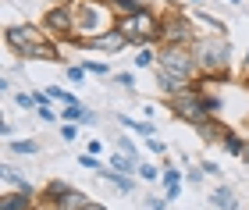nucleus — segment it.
I'll list each match as a JSON object with an SVG mask.
<instances>
[{
    "label": "nucleus",
    "mask_w": 249,
    "mask_h": 210,
    "mask_svg": "<svg viewBox=\"0 0 249 210\" xmlns=\"http://www.w3.org/2000/svg\"><path fill=\"white\" fill-rule=\"evenodd\" d=\"M192 53H196V64H199V75H228V64H231V43L228 36H199L192 43Z\"/></svg>",
    "instance_id": "f257e3e1"
},
{
    "label": "nucleus",
    "mask_w": 249,
    "mask_h": 210,
    "mask_svg": "<svg viewBox=\"0 0 249 210\" xmlns=\"http://www.w3.org/2000/svg\"><path fill=\"white\" fill-rule=\"evenodd\" d=\"M114 29L121 32L124 39H128V47H135V50L160 43V18H157L150 7L139 11V15H132V18H118Z\"/></svg>",
    "instance_id": "f03ea898"
},
{
    "label": "nucleus",
    "mask_w": 249,
    "mask_h": 210,
    "mask_svg": "<svg viewBox=\"0 0 249 210\" xmlns=\"http://www.w3.org/2000/svg\"><path fill=\"white\" fill-rule=\"evenodd\" d=\"M167 107H171V114L175 118H182V121H189V125H203V121H210L213 114H210V107H207V96H203L196 86H189L185 93H178V96H171L167 100Z\"/></svg>",
    "instance_id": "7ed1b4c3"
},
{
    "label": "nucleus",
    "mask_w": 249,
    "mask_h": 210,
    "mask_svg": "<svg viewBox=\"0 0 249 210\" xmlns=\"http://www.w3.org/2000/svg\"><path fill=\"white\" fill-rule=\"evenodd\" d=\"M196 36V21L182 11H167L160 18V47H192Z\"/></svg>",
    "instance_id": "20e7f679"
},
{
    "label": "nucleus",
    "mask_w": 249,
    "mask_h": 210,
    "mask_svg": "<svg viewBox=\"0 0 249 210\" xmlns=\"http://www.w3.org/2000/svg\"><path fill=\"white\" fill-rule=\"evenodd\" d=\"M157 68L171 71V75H178V79H185V82L199 79V64H196L192 47H160V53H157Z\"/></svg>",
    "instance_id": "39448f33"
},
{
    "label": "nucleus",
    "mask_w": 249,
    "mask_h": 210,
    "mask_svg": "<svg viewBox=\"0 0 249 210\" xmlns=\"http://www.w3.org/2000/svg\"><path fill=\"white\" fill-rule=\"evenodd\" d=\"M43 29L50 39H75V7L71 4H53L43 15Z\"/></svg>",
    "instance_id": "423d86ee"
},
{
    "label": "nucleus",
    "mask_w": 249,
    "mask_h": 210,
    "mask_svg": "<svg viewBox=\"0 0 249 210\" xmlns=\"http://www.w3.org/2000/svg\"><path fill=\"white\" fill-rule=\"evenodd\" d=\"M75 32H93V36H100L104 29V7L96 4V0H75Z\"/></svg>",
    "instance_id": "0eeeda50"
},
{
    "label": "nucleus",
    "mask_w": 249,
    "mask_h": 210,
    "mask_svg": "<svg viewBox=\"0 0 249 210\" xmlns=\"http://www.w3.org/2000/svg\"><path fill=\"white\" fill-rule=\"evenodd\" d=\"M4 39H7V47H11V50L32 47V43H50L47 29H36V25H11V29L4 32Z\"/></svg>",
    "instance_id": "6e6552de"
},
{
    "label": "nucleus",
    "mask_w": 249,
    "mask_h": 210,
    "mask_svg": "<svg viewBox=\"0 0 249 210\" xmlns=\"http://www.w3.org/2000/svg\"><path fill=\"white\" fill-rule=\"evenodd\" d=\"M89 203H93V200H89L82 189H68V192L57 196V200H53L50 207H53V210H86Z\"/></svg>",
    "instance_id": "1a4fd4ad"
},
{
    "label": "nucleus",
    "mask_w": 249,
    "mask_h": 210,
    "mask_svg": "<svg viewBox=\"0 0 249 210\" xmlns=\"http://www.w3.org/2000/svg\"><path fill=\"white\" fill-rule=\"evenodd\" d=\"M61 121H64V125H78V128H82V125H96V110H89L82 104H78V107H64Z\"/></svg>",
    "instance_id": "9d476101"
},
{
    "label": "nucleus",
    "mask_w": 249,
    "mask_h": 210,
    "mask_svg": "<svg viewBox=\"0 0 249 210\" xmlns=\"http://www.w3.org/2000/svg\"><path fill=\"white\" fill-rule=\"evenodd\" d=\"M0 178H4L7 192H32V182H29L21 171H15L11 164H4V168H0Z\"/></svg>",
    "instance_id": "9b49d317"
},
{
    "label": "nucleus",
    "mask_w": 249,
    "mask_h": 210,
    "mask_svg": "<svg viewBox=\"0 0 249 210\" xmlns=\"http://www.w3.org/2000/svg\"><path fill=\"white\" fill-rule=\"evenodd\" d=\"M210 207L213 210H239V196H235V189H228V185H217V189L210 192Z\"/></svg>",
    "instance_id": "f8f14e48"
},
{
    "label": "nucleus",
    "mask_w": 249,
    "mask_h": 210,
    "mask_svg": "<svg viewBox=\"0 0 249 210\" xmlns=\"http://www.w3.org/2000/svg\"><path fill=\"white\" fill-rule=\"evenodd\" d=\"M0 210H36V200H32V192H4Z\"/></svg>",
    "instance_id": "ddd939ff"
},
{
    "label": "nucleus",
    "mask_w": 249,
    "mask_h": 210,
    "mask_svg": "<svg viewBox=\"0 0 249 210\" xmlns=\"http://www.w3.org/2000/svg\"><path fill=\"white\" fill-rule=\"evenodd\" d=\"M107 168H114V171H121V175H139V160L128 157V153H118V150H114Z\"/></svg>",
    "instance_id": "4468645a"
},
{
    "label": "nucleus",
    "mask_w": 249,
    "mask_h": 210,
    "mask_svg": "<svg viewBox=\"0 0 249 210\" xmlns=\"http://www.w3.org/2000/svg\"><path fill=\"white\" fill-rule=\"evenodd\" d=\"M7 150L15 153V157H36V153H39V142L25 136V139H11V142H7Z\"/></svg>",
    "instance_id": "2eb2a0df"
},
{
    "label": "nucleus",
    "mask_w": 249,
    "mask_h": 210,
    "mask_svg": "<svg viewBox=\"0 0 249 210\" xmlns=\"http://www.w3.org/2000/svg\"><path fill=\"white\" fill-rule=\"evenodd\" d=\"M110 11H118V18H132V15H139V11H146L142 0H107Z\"/></svg>",
    "instance_id": "dca6fc26"
},
{
    "label": "nucleus",
    "mask_w": 249,
    "mask_h": 210,
    "mask_svg": "<svg viewBox=\"0 0 249 210\" xmlns=\"http://www.w3.org/2000/svg\"><path fill=\"white\" fill-rule=\"evenodd\" d=\"M118 121H121V128L135 132V136H146V139H153V125H150V121H135V118H128V114H118Z\"/></svg>",
    "instance_id": "f3484780"
},
{
    "label": "nucleus",
    "mask_w": 249,
    "mask_h": 210,
    "mask_svg": "<svg viewBox=\"0 0 249 210\" xmlns=\"http://www.w3.org/2000/svg\"><path fill=\"white\" fill-rule=\"evenodd\" d=\"M100 178L114 182V185H118L121 192H132V189H135V182L128 178V175H121V171H114V168H104V171H100Z\"/></svg>",
    "instance_id": "a211bd4d"
},
{
    "label": "nucleus",
    "mask_w": 249,
    "mask_h": 210,
    "mask_svg": "<svg viewBox=\"0 0 249 210\" xmlns=\"http://www.w3.org/2000/svg\"><path fill=\"white\" fill-rule=\"evenodd\" d=\"M221 146H224V150H228V153H231V157H242V153H246V146H249V142H246V139H239V136H235V132L228 128V132H224V139H221Z\"/></svg>",
    "instance_id": "6ab92c4d"
},
{
    "label": "nucleus",
    "mask_w": 249,
    "mask_h": 210,
    "mask_svg": "<svg viewBox=\"0 0 249 210\" xmlns=\"http://www.w3.org/2000/svg\"><path fill=\"white\" fill-rule=\"evenodd\" d=\"M157 53H160V50H153V47H139V50H135V68H157Z\"/></svg>",
    "instance_id": "aec40b11"
},
{
    "label": "nucleus",
    "mask_w": 249,
    "mask_h": 210,
    "mask_svg": "<svg viewBox=\"0 0 249 210\" xmlns=\"http://www.w3.org/2000/svg\"><path fill=\"white\" fill-rule=\"evenodd\" d=\"M43 93H47V100H57V104H64V107H78V100H75L68 89H61V86H47Z\"/></svg>",
    "instance_id": "412c9836"
},
{
    "label": "nucleus",
    "mask_w": 249,
    "mask_h": 210,
    "mask_svg": "<svg viewBox=\"0 0 249 210\" xmlns=\"http://www.w3.org/2000/svg\"><path fill=\"white\" fill-rule=\"evenodd\" d=\"M68 189H71V185H64V182H57V178H53V182H47V185H43V200H47V203H53V200H57V196H64Z\"/></svg>",
    "instance_id": "4be33fe9"
},
{
    "label": "nucleus",
    "mask_w": 249,
    "mask_h": 210,
    "mask_svg": "<svg viewBox=\"0 0 249 210\" xmlns=\"http://www.w3.org/2000/svg\"><path fill=\"white\" fill-rule=\"evenodd\" d=\"M182 178H185V171H178L175 164H164V185L171 189V185H182Z\"/></svg>",
    "instance_id": "5701e85b"
},
{
    "label": "nucleus",
    "mask_w": 249,
    "mask_h": 210,
    "mask_svg": "<svg viewBox=\"0 0 249 210\" xmlns=\"http://www.w3.org/2000/svg\"><path fill=\"white\" fill-rule=\"evenodd\" d=\"M139 178H142V182H160V178H164V171H157L153 164L139 160Z\"/></svg>",
    "instance_id": "b1692460"
},
{
    "label": "nucleus",
    "mask_w": 249,
    "mask_h": 210,
    "mask_svg": "<svg viewBox=\"0 0 249 210\" xmlns=\"http://www.w3.org/2000/svg\"><path fill=\"white\" fill-rule=\"evenodd\" d=\"M203 178H207V171H203V164H189V168H185V182H189V185H199Z\"/></svg>",
    "instance_id": "393cba45"
},
{
    "label": "nucleus",
    "mask_w": 249,
    "mask_h": 210,
    "mask_svg": "<svg viewBox=\"0 0 249 210\" xmlns=\"http://www.w3.org/2000/svg\"><path fill=\"white\" fill-rule=\"evenodd\" d=\"M114 146H118V153H128V157L139 160V150H135V142H132L128 136H118V139H114Z\"/></svg>",
    "instance_id": "a878e982"
},
{
    "label": "nucleus",
    "mask_w": 249,
    "mask_h": 210,
    "mask_svg": "<svg viewBox=\"0 0 249 210\" xmlns=\"http://www.w3.org/2000/svg\"><path fill=\"white\" fill-rule=\"evenodd\" d=\"M146 150H150V153H153V157H164V153H167V142L153 136V139H146Z\"/></svg>",
    "instance_id": "bb28decb"
},
{
    "label": "nucleus",
    "mask_w": 249,
    "mask_h": 210,
    "mask_svg": "<svg viewBox=\"0 0 249 210\" xmlns=\"http://www.w3.org/2000/svg\"><path fill=\"white\" fill-rule=\"evenodd\" d=\"M82 68H86V71H93V75H110V68H107L104 61H82Z\"/></svg>",
    "instance_id": "cd10ccee"
},
{
    "label": "nucleus",
    "mask_w": 249,
    "mask_h": 210,
    "mask_svg": "<svg viewBox=\"0 0 249 210\" xmlns=\"http://www.w3.org/2000/svg\"><path fill=\"white\" fill-rule=\"evenodd\" d=\"M68 82H86V68H82V64H71V68H68Z\"/></svg>",
    "instance_id": "c85d7f7f"
},
{
    "label": "nucleus",
    "mask_w": 249,
    "mask_h": 210,
    "mask_svg": "<svg viewBox=\"0 0 249 210\" xmlns=\"http://www.w3.org/2000/svg\"><path fill=\"white\" fill-rule=\"evenodd\" d=\"M78 164H82L86 171H104V168H100V160L93 157V153H82V157H78Z\"/></svg>",
    "instance_id": "c756f323"
},
{
    "label": "nucleus",
    "mask_w": 249,
    "mask_h": 210,
    "mask_svg": "<svg viewBox=\"0 0 249 210\" xmlns=\"http://www.w3.org/2000/svg\"><path fill=\"white\" fill-rule=\"evenodd\" d=\"M114 82H118V86H124V89H135V75H132V71H121V75H114Z\"/></svg>",
    "instance_id": "7c9ffc66"
},
{
    "label": "nucleus",
    "mask_w": 249,
    "mask_h": 210,
    "mask_svg": "<svg viewBox=\"0 0 249 210\" xmlns=\"http://www.w3.org/2000/svg\"><path fill=\"white\" fill-rule=\"evenodd\" d=\"M36 118H39V121H57L61 114H53V110H50V104H39V110H36Z\"/></svg>",
    "instance_id": "2f4dec72"
},
{
    "label": "nucleus",
    "mask_w": 249,
    "mask_h": 210,
    "mask_svg": "<svg viewBox=\"0 0 249 210\" xmlns=\"http://www.w3.org/2000/svg\"><path fill=\"white\" fill-rule=\"evenodd\" d=\"M61 139L64 142H75L78 139V125H61Z\"/></svg>",
    "instance_id": "473e14b6"
},
{
    "label": "nucleus",
    "mask_w": 249,
    "mask_h": 210,
    "mask_svg": "<svg viewBox=\"0 0 249 210\" xmlns=\"http://www.w3.org/2000/svg\"><path fill=\"white\" fill-rule=\"evenodd\" d=\"M86 153H93V157H100V153H104V142H100V139H89V142H86Z\"/></svg>",
    "instance_id": "72a5a7b5"
},
{
    "label": "nucleus",
    "mask_w": 249,
    "mask_h": 210,
    "mask_svg": "<svg viewBox=\"0 0 249 210\" xmlns=\"http://www.w3.org/2000/svg\"><path fill=\"white\" fill-rule=\"evenodd\" d=\"M167 207V200H160V196H150V200H146V210H164Z\"/></svg>",
    "instance_id": "f704fd0d"
},
{
    "label": "nucleus",
    "mask_w": 249,
    "mask_h": 210,
    "mask_svg": "<svg viewBox=\"0 0 249 210\" xmlns=\"http://www.w3.org/2000/svg\"><path fill=\"white\" fill-rule=\"evenodd\" d=\"M203 171H207V175H221V168L213 160H203Z\"/></svg>",
    "instance_id": "c9c22d12"
},
{
    "label": "nucleus",
    "mask_w": 249,
    "mask_h": 210,
    "mask_svg": "<svg viewBox=\"0 0 249 210\" xmlns=\"http://www.w3.org/2000/svg\"><path fill=\"white\" fill-rule=\"evenodd\" d=\"M86 210H107V207H104V203H89Z\"/></svg>",
    "instance_id": "e433bc0d"
},
{
    "label": "nucleus",
    "mask_w": 249,
    "mask_h": 210,
    "mask_svg": "<svg viewBox=\"0 0 249 210\" xmlns=\"http://www.w3.org/2000/svg\"><path fill=\"white\" fill-rule=\"evenodd\" d=\"M246 79H249V50H246Z\"/></svg>",
    "instance_id": "4c0bfd02"
},
{
    "label": "nucleus",
    "mask_w": 249,
    "mask_h": 210,
    "mask_svg": "<svg viewBox=\"0 0 249 210\" xmlns=\"http://www.w3.org/2000/svg\"><path fill=\"white\" fill-rule=\"evenodd\" d=\"M242 160H246V164H249V146H246V153H242Z\"/></svg>",
    "instance_id": "58836bf2"
},
{
    "label": "nucleus",
    "mask_w": 249,
    "mask_h": 210,
    "mask_svg": "<svg viewBox=\"0 0 249 210\" xmlns=\"http://www.w3.org/2000/svg\"><path fill=\"white\" fill-rule=\"evenodd\" d=\"M228 4H239V0H228Z\"/></svg>",
    "instance_id": "ea45409f"
},
{
    "label": "nucleus",
    "mask_w": 249,
    "mask_h": 210,
    "mask_svg": "<svg viewBox=\"0 0 249 210\" xmlns=\"http://www.w3.org/2000/svg\"><path fill=\"white\" fill-rule=\"evenodd\" d=\"M192 4H196V0H192Z\"/></svg>",
    "instance_id": "a19ab883"
}]
</instances>
